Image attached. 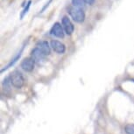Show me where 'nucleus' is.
<instances>
[{"mask_svg":"<svg viewBox=\"0 0 134 134\" xmlns=\"http://www.w3.org/2000/svg\"><path fill=\"white\" fill-rule=\"evenodd\" d=\"M68 12H69V14L70 15L71 19L76 23H82L85 20L86 15L83 9L82 8H78V7L72 5L69 8Z\"/></svg>","mask_w":134,"mask_h":134,"instance_id":"f257e3e1","label":"nucleus"},{"mask_svg":"<svg viewBox=\"0 0 134 134\" xmlns=\"http://www.w3.org/2000/svg\"><path fill=\"white\" fill-rule=\"evenodd\" d=\"M10 77H11L12 84L14 88H21L24 86V84H25L24 76L19 70H15V71L12 72V75H10Z\"/></svg>","mask_w":134,"mask_h":134,"instance_id":"f03ea898","label":"nucleus"},{"mask_svg":"<svg viewBox=\"0 0 134 134\" xmlns=\"http://www.w3.org/2000/svg\"><path fill=\"white\" fill-rule=\"evenodd\" d=\"M50 34L54 37H56V38L63 39L65 36V31H64V29H63L62 25L59 23V22L54 23L53 25L52 28L50 29Z\"/></svg>","mask_w":134,"mask_h":134,"instance_id":"7ed1b4c3","label":"nucleus"},{"mask_svg":"<svg viewBox=\"0 0 134 134\" xmlns=\"http://www.w3.org/2000/svg\"><path fill=\"white\" fill-rule=\"evenodd\" d=\"M62 25L63 26V29L65 31V34L68 35H71L75 31V26L72 23L69 17L64 16L62 19Z\"/></svg>","mask_w":134,"mask_h":134,"instance_id":"20e7f679","label":"nucleus"},{"mask_svg":"<svg viewBox=\"0 0 134 134\" xmlns=\"http://www.w3.org/2000/svg\"><path fill=\"white\" fill-rule=\"evenodd\" d=\"M20 66H21V69L25 70L26 72H32V70L34 69L35 62L32 57L25 58V59L22 60Z\"/></svg>","mask_w":134,"mask_h":134,"instance_id":"39448f33","label":"nucleus"},{"mask_svg":"<svg viewBox=\"0 0 134 134\" xmlns=\"http://www.w3.org/2000/svg\"><path fill=\"white\" fill-rule=\"evenodd\" d=\"M50 46H51V48L53 49V51H54L55 53L59 54H63L66 52V47L65 45L62 43L59 40H53L51 42H50Z\"/></svg>","mask_w":134,"mask_h":134,"instance_id":"423d86ee","label":"nucleus"},{"mask_svg":"<svg viewBox=\"0 0 134 134\" xmlns=\"http://www.w3.org/2000/svg\"><path fill=\"white\" fill-rule=\"evenodd\" d=\"M36 47H38L40 51H41L43 54H44L46 56L49 55L51 54V46L47 41H45V40H42V41H40L37 43Z\"/></svg>","mask_w":134,"mask_h":134,"instance_id":"0eeeda50","label":"nucleus"},{"mask_svg":"<svg viewBox=\"0 0 134 134\" xmlns=\"http://www.w3.org/2000/svg\"><path fill=\"white\" fill-rule=\"evenodd\" d=\"M31 57L34 59V60L35 62H41L42 60H44L45 57H46V55H45L43 53L40 51V50L38 48V47H35L32 50V53H31Z\"/></svg>","mask_w":134,"mask_h":134,"instance_id":"6e6552de","label":"nucleus"},{"mask_svg":"<svg viewBox=\"0 0 134 134\" xmlns=\"http://www.w3.org/2000/svg\"><path fill=\"white\" fill-rule=\"evenodd\" d=\"M24 47H25V46L22 47H21V49L19 50V52L18 53V54H17L16 55H15L13 59H12V60H11V62H10L8 63V64H7V65L5 66V67L4 68V69H1V72H2V73H3V72L4 71V70H7V69H9V68L12 67V66H13V65L15 64V63H16V62H18V60H19V58L21 57V55H22V53H23Z\"/></svg>","mask_w":134,"mask_h":134,"instance_id":"1a4fd4ad","label":"nucleus"},{"mask_svg":"<svg viewBox=\"0 0 134 134\" xmlns=\"http://www.w3.org/2000/svg\"><path fill=\"white\" fill-rule=\"evenodd\" d=\"M12 82H11V77L8 76L4 80L3 82V90L4 93H10L11 92V86H12Z\"/></svg>","mask_w":134,"mask_h":134,"instance_id":"9d476101","label":"nucleus"},{"mask_svg":"<svg viewBox=\"0 0 134 134\" xmlns=\"http://www.w3.org/2000/svg\"><path fill=\"white\" fill-rule=\"evenodd\" d=\"M31 4H32V0H29V1L26 3V5L25 6V8L23 9V11H22L21 13H20V19H23L24 17L26 16L27 12H29V9H30V7H31Z\"/></svg>","mask_w":134,"mask_h":134,"instance_id":"9b49d317","label":"nucleus"},{"mask_svg":"<svg viewBox=\"0 0 134 134\" xmlns=\"http://www.w3.org/2000/svg\"><path fill=\"white\" fill-rule=\"evenodd\" d=\"M72 4L75 7L82 9L85 5V3L83 0H72Z\"/></svg>","mask_w":134,"mask_h":134,"instance_id":"f8f14e48","label":"nucleus"},{"mask_svg":"<svg viewBox=\"0 0 134 134\" xmlns=\"http://www.w3.org/2000/svg\"><path fill=\"white\" fill-rule=\"evenodd\" d=\"M125 131L126 134H134V125L128 124L125 126Z\"/></svg>","mask_w":134,"mask_h":134,"instance_id":"ddd939ff","label":"nucleus"},{"mask_svg":"<svg viewBox=\"0 0 134 134\" xmlns=\"http://www.w3.org/2000/svg\"><path fill=\"white\" fill-rule=\"evenodd\" d=\"M52 2H53V0H49L48 2H47V4H45V5L43 6V8H42V9H41V10H40V13H42V12H44L45 10H46V9L47 8V7H48V6L50 5V4H51Z\"/></svg>","mask_w":134,"mask_h":134,"instance_id":"4468645a","label":"nucleus"},{"mask_svg":"<svg viewBox=\"0 0 134 134\" xmlns=\"http://www.w3.org/2000/svg\"><path fill=\"white\" fill-rule=\"evenodd\" d=\"M83 1H84V3H85V4H88V5H92V4H95V1H96V0H83Z\"/></svg>","mask_w":134,"mask_h":134,"instance_id":"2eb2a0df","label":"nucleus"}]
</instances>
